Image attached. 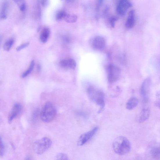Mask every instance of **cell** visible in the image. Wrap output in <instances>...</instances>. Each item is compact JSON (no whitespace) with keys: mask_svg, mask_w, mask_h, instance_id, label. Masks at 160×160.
<instances>
[{"mask_svg":"<svg viewBox=\"0 0 160 160\" xmlns=\"http://www.w3.org/2000/svg\"><path fill=\"white\" fill-rule=\"evenodd\" d=\"M41 2L43 7H46L48 5L49 0H41Z\"/></svg>","mask_w":160,"mask_h":160,"instance_id":"obj_29","label":"cell"},{"mask_svg":"<svg viewBox=\"0 0 160 160\" xmlns=\"http://www.w3.org/2000/svg\"><path fill=\"white\" fill-rule=\"evenodd\" d=\"M108 80L112 83L117 81L119 77L120 70L118 67L113 64L109 66L107 69Z\"/></svg>","mask_w":160,"mask_h":160,"instance_id":"obj_5","label":"cell"},{"mask_svg":"<svg viewBox=\"0 0 160 160\" xmlns=\"http://www.w3.org/2000/svg\"><path fill=\"white\" fill-rule=\"evenodd\" d=\"M113 147L116 153L120 155H124L130 152L131 145L127 138L124 136H120L114 141Z\"/></svg>","mask_w":160,"mask_h":160,"instance_id":"obj_1","label":"cell"},{"mask_svg":"<svg viewBox=\"0 0 160 160\" xmlns=\"http://www.w3.org/2000/svg\"><path fill=\"white\" fill-rule=\"evenodd\" d=\"M57 110L55 106L51 102H48L44 106L40 113V118L44 123L52 121L55 118Z\"/></svg>","mask_w":160,"mask_h":160,"instance_id":"obj_3","label":"cell"},{"mask_svg":"<svg viewBox=\"0 0 160 160\" xmlns=\"http://www.w3.org/2000/svg\"><path fill=\"white\" fill-rule=\"evenodd\" d=\"M56 160H68V157L66 154L61 153L57 154L55 157Z\"/></svg>","mask_w":160,"mask_h":160,"instance_id":"obj_23","label":"cell"},{"mask_svg":"<svg viewBox=\"0 0 160 160\" xmlns=\"http://www.w3.org/2000/svg\"><path fill=\"white\" fill-rule=\"evenodd\" d=\"M52 144L51 139L47 137H44L34 143L33 149L36 154L41 155L50 149Z\"/></svg>","mask_w":160,"mask_h":160,"instance_id":"obj_4","label":"cell"},{"mask_svg":"<svg viewBox=\"0 0 160 160\" xmlns=\"http://www.w3.org/2000/svg\"><path fill=\"white\" fill-rule=\"evenodd\" d=\"M138 100L135 97H132L130 98L126 104V108L129 110L133 109L137 105Z\"/></svg>","mask_w":160,"mask_h":160,"instance_id":"obj_15","label":"cell"},{"mask_svg":"<svg viewBox=\"0 0 160 160\" xmlns=\"http://www.w3.org/2000/svg\"><path fill=\"white\" fill-rule=\"evenodd\" d=\"M155 105L157 107L160 109V91L157 92L156 94V100Z\"/></svg>","mask_w":160,"mask_h":160,"instance_id":"obj_24","label":"cell"},{"mask_svg":"<svg viewBox=\"0 0 160 160\" xmlns=\"http://www.w3.org/2000/svg\"><path fill=\"white\" fill-rule=\"evenodd\" d=\"M9 8V4L7 2H4L2 5L1 13V19H5L7 17L8 11Z\"/></svg>","mask_w":160,"mask_h":160,"instance_id":"obj_16","label":"cell"},{"mask_svg":"<svg viewBox=\"0 0 160 160\" xmlns=\"http://www.w3.org/2000/svg\"><path fill=\"white\" fill-rule=\"evenodd\" d=\"M14 42L15 40L13 38L8 40L3 45V50L7 51H9L12 46H13Z\"/></svg>","mask_w":160,"mask_h":160,"instance_id":"obj_18","label":"cell"},{"mask_svg":"<svg viewBox=\"0 0 160 160\" xmlns=\"http://www.w3.org/2000/svg\"><path fill=\"white\" fill-rule=\"evenodd\" d=\"M132 6L129 0H121L117 8V13L121 15H124Z\"/></svg>","mask_w":160,"mask_h":160,"instance_id":"obj_8","label":"cell"},{"mask_svg":"<svg viewBox=\"0 0 160 160\" xmlns=\"http://www.w3.org/2000/svg\"><path fill=\"white\" fill-rule=\"evenodd\" d=\"M151 80L150 78H147L142 84L141 88V94L143 101L147 102L149 100Z\"/></svg>","mask_w":160,"mask_h":160,"instance_id":"obj_7","label":"cell"},{"mask_svg":"<svg viewBox=\"0 0 160 160\" xmlns=\"http://www.w3.org/2000/svg\"><path fill=\"white\" fill-rule=\"evenodd\" d=\"M30 43L28 42H27L25 43L22 44L20 45V46H19L16 48V51H19L22 49H24V48H25L28 46Z\"/></svg>","mask_w":160,"mask_h":160,"instance_id":"obj_27","label":"cell"},{"mask_svg":"<svg viewBox=\"0 0 160 160\" xmlns=\"http://www.w3.org/2000/svg\"><path fill=\"white\" fill-rule=\"evenodd\" d=\"M98 129V127H96L92 130L81 135L78 139V145L82 146L85 144L96 134Z\"/></svg>","mask_w":160,"mask_h":160,"instance_id":"obj_6","label":"cell"},{"mask_svg":"<svg viewBox=\"0 0 160 160\" xmlns=\"http://www.w3.org/2000/svg\"><path fill=\"white\" fill-rule=\"evenodd\" d=\"M63 39L65 42H70V39L67 37H64Z\"/></svg>","mask_w":160,"mask_h":160,"instance_id":"obj_30","label":"cell"},{"mask_svg":"<svg viewBox=\"0 0 160 160\" xmlns=\"http://www.w3.org/2000/svg\"><path fill=\"white\" fill-rule=\"evenodd\" d=\"M118 19L116 17H112L110 18L109 19V23L111 26L112 27L114 28L115 24L116 22L117 21Z\"/></svg>","mask_w":160,"mask_h":160,"instance_id":"obj_25","label":"cell"},{"mask_svg":"<svg viewBox=\"0 0 160 160\" xmlns=\"http://www.w3.org/2000/svg\"><path fill=\"white\" fill-rule=\"evenodd\" d=\"M103 2V0H98V1L96 6V10H99L100 7L102 5Z\"/></svg>","mask_w":160,"mask_h":160,"instance_id":"obj_28","label":"cell"},{"mask_svg":"<svg viewBox=\"0 0 160 160\" xmlns=\"http://www.w3.org/2000/svg\"><path fill=\"white\" fill-rule=\"evenodd\" d=\"M18 5L20 11H24L26 9V5L24 0H13Z\"/></svg>","mask_w":160,"mask_h":160,"instance_id":"obj_21","label":"cell"},{"mask_svg":"<svg viewBox=\"0 0 160 160\" xmlns=\"http://www.w3.org/2000/svg\"><path fill=\"white\" fill-rule=\"evenodd\" d=\"M22 108V106L21 104L19 103H16L15 104L8 116V122L10 124L11 123L14 119L21 113Z\"/></svg>","mask_w":160,"mask_h":160,"instance_id":"obj_9","label":"cell"},{"mask_svg":"<svg viewBox=\"0 0 160 160\" xmlns=\"http://www.w3.org/2000/svg\"><path fill=\"white\" fill-rule=\"evenodd\" d=\"M35 65L34 61L32 60L30 64L29 68L26 71L24 72L22 74L21 77L22 78H24L27 77L30 74L34 68Z\"/></svg>","mask_w":160,"mask_h":160,"instance_id":"obj_19","label":"cell"},{"mask_svg":"<svg viewBox=\"0 0 160 160\" xmlns=\"http://www.w3.org/2000/svg\"><path fill=\"white\" fill-rule=\"evenodd\" d=\"M93 47L97 50H101L103 49L105 46V39L100 36H97L94 39L93 43Z\"/></svg>","mask_w":160,"mask_h":160,"instance_id":"obj_10","label":"cell"},{"mask_svg":"<svg viewBox=\"0 0 160 160\" xmlns=\"http://www.w3.org/2000/svg\"><path fill=\"white\" fill-rule=\"evenodd\" d=\"M60 64V66L63 68L73 69L76 67V64L74 60L69 59L61 60Z\"/></svg>","mask_w":160,"mask_h":160,"instance_id":"obj_11","label":"cell"},{"mask_svg":"<svg viewBox=\"0 0 160 160\" xmlns=\"http://www.w3.org/2000/svg\"><path fill=\"white\" fill-rule=\"evenodd\" d=\"M150 111L148 108H143L141 111L139 117V122L142 123L145 122L149 118Z\"/></svg>","mask_w":160,"mask_h":160,"instance_id":"obj_13","label":"cell"},{"mask_svg":"<svg viewBox=\"0 0 160 160\" xmlns=\"http://www.w3.org/2000/svg\"><path fill=\"white\" fill-rule=\"evenodd\" d=\"M87 94L89 99L100 107L99 112H101L105 104L103 93L93 86H90L87 89Z\"/></svg>","mask_w":160,"mask_h":160,"instance_id":"obj_2","label":"cell"},{"mask_svg":"<svg viewBox=\"0 0 160 160\" xmlns=\"http://www.w3.org/2000/svg\"><path fill=\"white\" fill-rule=\"evenodd\" d=\"M1 157H3L5 153V146L1 137Z\"/></svg>","mask_w":160,"mask_h":160,"instance_id":"obj_26","label":"cell"},{"mask_svg":"<svg viewBox=\"0 0 160 160\" xmlns=\"http://www.w3.org/2000/svg\"><path fill=\"white\" fill-rule=\"evenodd\" d=\"M62 1H64L68 3H70L72 2L73 0H62Z\"/></svg>","mask_w":160,"mask_h":160,"instance_id":"obj_31","label":"cell"},{"mask_svg":"<svg viewBox=\"0 0 160 160\" xmlns=\"http://www.w3.org/2000/svg\"><path fill=\"white\" fill-rule=\"evenodd\" d=\"M151 154L152 157L155 159H160V148L155 147L151 151Z\"/></svg>","mask_w":160,"mask_h":160,"instance_id":"obj_20","label":"cell"},{"mask_svg":"<svg viewBox=\"0 0 160 160\" xmlns=\"http://www.w3.org/2000/svg\"><path fill=\"white\" fill-rule=\"evenodd\" d=\"M135 14L134 10H131L129 14L127 19L125 23L127 29H130L134 26L135 23Z\"/></svg>","mask_w":160,"mask_h":160,"instance_id":"obj_12","label":"cell"},{"mask_svg":"<svg viewBox=\"0 0 160 160\" xmlns=\"http://www.w3.org/2000/svg\"><path fill=\"white\" fill-rule=\"evenodd\" d=\"M77 19V16L75 15L67 14L64 19L67 23H73L76 22Z\"/></svg>","mask_w":160,"mask_h":160,"instance_id":"obj_17","label":"cell"},{"mask_svg":"<svg viewBox=\"0 0 160 160\" xmlns=\"http://www.w3.org/2000/svg\"><path fill=\"white\" fill-rule=\"evenodd\" d=\"M50 35V29L47 28H44L41 32L40 36V39L41 42L43 43H45L47 42Z\"/></svg>","mask_w":160,"mask_h":160,"instance_id":"obj_14","label":"cell"},{"mask_svg":"<svg viewBox=\"0 0 160 160\" xmlns=\"http://www.w3.org/2000/svg\"><path fill=\"white\" fill-rule=\"evenodd\" d=\"M66 14V13L64 11H60L57 13L56 15V19L58 21L64 19Z\"/></svg>","mask_w":160,"mask_h":160,"instance_id":"obj_22","label":"cell"}]
</instances>
